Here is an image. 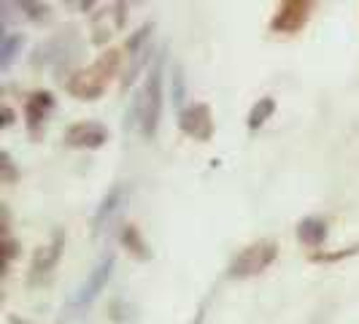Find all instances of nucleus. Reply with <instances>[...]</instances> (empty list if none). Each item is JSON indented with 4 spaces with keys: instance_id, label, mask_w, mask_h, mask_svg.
Returning a JSON list of instances; mask_svg holds the SVG:
<instances>
[{
    "instance_id": "nucleus-1",
    "label": "nucleus",
    "mask_w": 359,
    "mask_h": 324,
    "mask_svg": "<svg viewBox=\"0 0 359 324\" xmlns=\"http://www.w3.org/2000/svg\"><path fill=\"white\" fill-rule=\"evenodd\" d=\"M119 65H122V52L119 49H108L92 65L73 73L68 79V84H65V90L71 92L73 97H79V100H97L108 90V84L114 81V76L119 73Z\"/></svg>"
},
{
    "instance_id": "nucleus-2",
    "label": "nucleus",
    "mask_w": 359,
    "mask_h": 324,
    "mask_svg": "<svg viewBox=\"0 0 359 324\" xmlns=\"http://www.w3.org/2000/svg\"><path fill=\"white\" fill-rule=\"evenodd\" d=\"M162 97H165V92H162V65L157 62L151 71L146 73L144 90L133 103V116L141 127L144 138H149V141L157 135V127H160Z\"/></svg>"
},
{
    "instance_id": "nucleus-3",
    "label": "nucleus",
    "mask_w": 359,
    "mask_h": 324,
    "mask_svg": "<svg viewBox=\"0 0 359 324\" xmlns=\"http://www.w3.org/2000/svg\"><path fill=\"white\" fill-rule=\"evenodd\" d=\"M276 257H278V243L257 241V243L235 254L227 273H230V278H252V276H259L262 270H268L276 262Z\"/></svg>"
},
{
    "instance_id": "nucleus-4",
    "label": "nucleus",
    "mask_w": 359,
    "mask_h": 324,
    "mask_svg": "<svg viewBox=\"0 0 359 324\" xmlns=\"http://www.w3.org/2000/svg\"><path fill=\"white\" fill-rule=\"evenodd\" d=\"M111 270H114V254H103V257L95 262V268L90 270L87 281L76 289V295H73V308H90L92 303L97 300V295L103 292V287L108 284Z\"/></svg>"
},
{
    "instance_id": "nucleus-5",
    "label": "nucleus",
    "mask_w": 359,
    "mask_h": 324,
    "mask_svg": "<svg viewBox=\"0 0 359 324\" xmlns=\"http://www.w3.org/2000/svg\"><path fill=\"white\" fill-rule=\"evenodd\" d=\"M62 246H65V233L60 230V233L52 235V241L46 243V246H41L36 254H33V262H30V273H27V284H43L49 276H52V270L57 268V262H60V257H62Z\"/></svg>"
},
{
    "instance_id": "nucleus-6",
    "label": "nucleus",
    "mask_w": 359,
    "mask_h": 324,
    "mask_svg": "<svg viewBox=\"0 0 359 324\" xmlns=\"http://www.w3.org/2000/svg\"><path fill=\"white\" fill-rule=\"evenodd\" d=\"M311 3L306 0H287L278 6L276 17L270 19V30L273 33H284V36H292V33H300L306 27L308 17H311Z\"/></svg>"
},
{
    "instance_id": "nucleus-7",
    "label": "nucleus",
    "mask_w": 359,
    "mask_h": 324,
    "mask_svg": "<svg viewBox=\"0 0 359 324\" xmlns=\"http://www.w3.org/2000/svg\"><path fill=\"white\" fill-rule=\"evenodd\" d=\"M179 127L184 135L205 144L214 135V114H211V108L205 106V103H195V106L184 108L179 114Z\"/></svg>"
},
{
    "instance_id": "nucleus-8",
    "label": "nucleus",
    "mask_w": 359,
    "mask_h": 324,
    "mask_svg": "<svg viewBox=\"0 0 359 324\" xmlns=\"http://www.w3.org/2000/svg\"><path fill=\"white\" fill-rule=\"evenodd\" d=\"M108 141V130L100 122H76L65 130V144L73 149H100Z\"/></svg>"
},
{
    "instance_id": "nucleus-9",
    "label": "nucleus",
    "mask_w": 359,
    "mask_h": 324,
    "mask_svg": "<svg viewBox=\"0 0 359 324\" xmlns=\"http://www.w3.org/2000/svg\"><path fill=\"white\" fill-rule=\"evenodd\" d=\"M52 108H54L52 92L41 90V92H33V95L27 97V103H25V122H27L30 138L38 141V135H41V130H43V122H46V116H49Z\"/></svg>"
},
{
    "instance_id": "nucleus-10",
    "label": "nucleus",
    "mask_w": 359,
    "mask_h": 324,
    "mask_svg": "<svg viewBox=\"0 0 359 324\" xmlns=\"http://www.w3.org/2000/svg\"><path fill=\"white\" fill-rule=\"evenodd\" d=\"M127 200V189L119 184V187H114L111 192H108L106 198H103V203H100V208L95 211V219H92V227H95V233H100L103 227H106L108 222H111V216L116 214L122 205H125Z\"/></svg>"
},
{
    "instance_id": "nucleus-11",
    "label": "nucleus",
    "mask_w": 359,
    "mask_h": 324,
    "mask_svg": "<svg viewBox=\"0 0 359 324\" xmlns=\"http://www.w3.org/2000/svg\"><path fill=\"white\" fill-rule=\"evenodd\" d=\"M297 241L308 249H319L327 241V222L319 216H308L297 224Z\"/></svg>"
},
{
    "instance_id": "nucleus-12",
    "label": "nucleus",
    "mask_w": 359,
    "mask_h": 324,
    "mask_svg": "<svg viewBox=\"0 0 359 324\" xmlns=\"http://www.w3.org/2000/svg\"><path fill=\"white\" fill-rule=\"evenodd\" d=\"M119 238H122V246H125L127 252L133 254L135 259H149V257H151L149 243L141 238V233H138V227H135V224H125V230H122Z\"/></svg>"
},
{
    "instance_id": "nucleus-13",
    "label": "nucleus",
    "mask_w": 359,
    "mask_h": 324,
    "mask_svg": "<svg viewBox=\"0 0 359 324\" xmlns=\"http://www.w3.org/2000/svg\"><path fill=\"white\" fill-rule=\"evenodd\" d=\"M273 114H276V100H273V97H262V100H257L254 108L249 111L246 125H249V130H259V127L265 125Z\"/></svg>"
},
{
    "instance_id": "nucleus-14",
    "label": "nucleus",
    "mask_w": 359,
    "mask_h": 324,
    "mask_svg": "<svg viewBox=\"0 0 359 324\" xmlns=\"http://www.w3.org/2000/svg\"><path fill=\"white\" fill-rule=\"evenodd\" d=\"M22 43H25V36H22V33H14V36H3V49H0V54H3V60H0L3 71H8V65L14 62V57L19 54Z\"/></svg>"
},
{
    "instance_id": "nucleus-15",
    "label": "nucleus",
    "mask_w": 359,
    "mask_h": 324,
    "mask_svg": "<svg viewBox=\"0 0 359 324\" xmlns=\"http://www.w3.org/2000/svg\"><path fill=\"white\" fill-rule=\"evenodd\" d=\"M359 252V246H348V249H341V252H313L311 254V259L313 262H338V259H346V257H354Z\"/></svg>"
},
{
    "instance_id": "nucleus-16",
    "label": "nucleus",
    "mask_w": 359,
    "mask_h": 324,
    "mask_svg": "<svg viewBox=\"0 0 359 324\" xmlns=\"http://www.w3.org/2000/svg\"><path fill=\"white\" fill-rule=\"evenodd\" d=\"M19 8H27V17L30 19L49 17V6H43V3H19Z\"/></svg>"
},
{
    "instance_id": "nucleus-17",
    "label": "nucleus",
    "mask_w": 359,
    "mask_h": 324,
    "mask_svg": "<svg viewBox=\"0 0 359 324\" xmlns=\"http://www.w3.org/2000/svg\"><path fill=\"white\" fill-rule=\"evenodd\" d=\"M17 179H19V170H14V165H11V154L3 151V184H14Z\"/></svg>"
},
{
    "instance_id": "nucleus-18",
    "label": "nucleus",
    "mask_w": 359,
    "mask_h": 324,
    "mask_svg": "<svg viewBox=\"0 0 359 324\" xmlns=\"http://www.w3.org/2000/svg\"><path fill=\"white\" fill-rule=\"evenodd\" d=\"M3 246H6V257H3V268H8L11 265V259H14V254H19V243L17 241H11L8 235L3 238Z\"/></svg>"
},
{
    "instance_id": "nucleus-19",
    "label": "nucleus",
    "mask_w": 359,
    "mask_h": 324,
    "mask_svg": "<svg viewBox=\"0 0 359 324\" xmlns=\"http://www.w3.org/2000/svg\"><path fill=\"white\" fill-rule=\"evenodd\" d=\"M173 81H176V103H181V97H184V76H181V68H176V73H173Z\"/></svg>"
},
{
    "instance_id": "nucleus-20",
    "label": "nucleus",
    "mask_w": 359,
    "mask_h": 324,
    "mask_svg": "<svg viewBox=\"0 0 359 324\" xmlns=\"http://www.w3.org/2000/svg\"><path fill=\"white\" fill-rule=\"evenodd\" d=\"M11 122H14V111L8 106H3V127H8Z\"/></svg>"
},
{
    "instance_id": "nucleus-21",
    "label": "nucleus",
    "mask_w": 359,
    "mask_h": 324,
    "mask_svg": "<svg viewBox=\"0 0 359 324\" xmlns=\"http://www.w3.org/2000/svg\"><path fill=\"white\" fill-rule=\"evenodd\" d=\"M192 324H200V319H195V322H192Z\"/></svg>"
}]
</instances>
